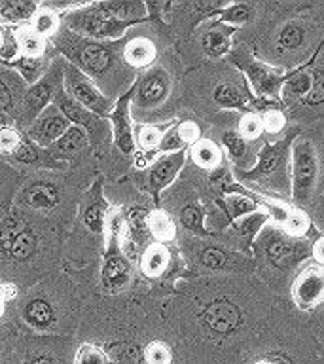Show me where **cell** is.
Wrapping results in <instances>:
<instances>
[{
	"mask_svg": "<svg viewBox=\"0 0 324 364\" xmlns=\"http://www.w3.org/2000/svg\"><path fill=\"white\" fill-rule=\"evenodd\" d=\"M279 298L254 275L198 277L182 289V340L227 351L271 313Z\"/></svg>",
	"mask_w": 324,
	"mask_h": 364,
	"instance_id": "cell-1",
	"label": "cell"
},
{
	"mask_svg": "<svg viewBox=\"0 0 324 364\" xmlns=\"http://www.w3.org/2000/svg\"><path fill=\"white\" fill-rule=\"evenodd\" d=\"M235 42L249 46L261 63L292 74L311 61L324 42L318 0H269L266 14L237 31Z\"/></svg>",
	"mask_w": 324,
	"mask_h": 364,
	"instance_id": "cell-2",
	"label": "cell"
},
{
	"mask_svg": "<svg viewBox=\"0 0 324 364\" xmlns=\"http://www.w3.org/2000/svg\"><path fill=\"white\" fill-rule=\"evenodd\" d=\"M227 353L232 364H324L307 317L288 300H277L271 313Z\"/></svg>",
	"mask_w": 324,
	"mask_h": 364,
	"instance_id": "cell-3",
	"label": "cell"
},
{
	"mask_svg": "<svg viewBox=\"0 0 324 364\" xmlns=\"http://www.w3.org/2000/svg\"><path fill=\"white\" fill-rule=\"evenodd\" d=\"M298 237L267 220L250 245L254 277L279 300H288L290 287L300 269L311 260L313 239Z\"/></svg>",
	"mask_w": 324,
	"mask_h": 364,
	"instance_id": "cell-4",
	"label": "cell"
},
{
	"mask_svg": "<svg viewBox=\"0 0 324 364\" xmlns=\"http://www.w3.org/2000/svg\"><path fill=\"white\" fill-rule=\"evenodd\" d=\"M192 102L201 122L222 112H250L254 110L256 97L244 74L230 59L199 65L192 76Z\"/></svg>",
	"mask_w": 324,
	"mask_h": 364,
	"instance_id": "cell-5",
	"label": "cell"
},
{
	"mask_svg": "<svg viewBox=\"0 0 324 364\" xmlns=\"http://www.w3.org/2000/svg\"><path fill=\"white\" fill-rule=\"evenodd\" d=\"M290 203L307 216L324 192V122L300 127L290 148Z\"/></svg>",
	"mask_w": 324,
	"mask_h": 364,
	"instance_id": "cell-6",
	"label": "cell"
},
{
	"mask_svg": "<svg viewBox=\"0 0 324 364\" xmlns=\"http://www.w3.org/2000/svg\"><path fill=\"white\" fill-rule=\"evenodd\" d=\"M300 127H290L283 136L266 141L258 152L254 167L247 173L233 175L235 182L249 192L275 201H288L292 198V178H290V148Z\"/></svg>",
	"mask_w": 324,
	"mask_h": 364,
	"instance_id": "cell-7",
	"label": "cell"
},
{
	"mask_svg": "<svg viewBox=\"0 0 324 364\" xmlns=\"http://www.w3.org/2000/svg\"><path fill=\"white\" fill-rule=\"evenodd\" d=\"M281 105L294 127L324 122V42L311 61L288 74L281 87Z\"/></svg>",
	"mask_w": 324,
	"mask_h": 364,
	"instance_id": "cell-8",
	"label": "cell"
},
{
	"mask_svg": "<svg viewBox=\"0 0 324 364\" xmlns=\"http://www.w3.org/2000/svg\"><path fill=\"white\" fill-rule=\"evenodd\" d=\"M188 264L199 277L254 275V260L249 250L230 241L224 233L190 237L184 245Z\"/></svg>",
	"mask_w": 324,
	"mask_h": 364,
	"instance_id": "cell-9",
	"label": "cell"
},
{
	"mask_svg": "<svg viewBox=\"0 0 324 364\" xmlns=\"http://www.w3.org/2000/svg\"><path fill=\"white\" fill-rule=\"evenodd\" d=\"M227 59L244 74V78L250 85V91L254 93L256 99L281 102V87L288 78V74L261 63L250 51L249 46L239 44V42H233V48Z\"/></svg>",
	"mask_w": 324,
	"mask_h": 364,
	"instance_id": "cell-10",
	"label": "cell"
},
{
	"mask_svg": "<svg viewBox=\"0 0 324 364\" xmlns=\"http://www.w3.org/2000/svg\"><path fill=\"white\" fill-rule=\"evenodd\" d=\"M235 34L237 31L226 23L218 21V17L199 25L192 36V50L199 65L226 59L235 42Z\"/></svg>",
	"mask_w": 324,
	"mask_h": 364,
	"instance_id": "cell-11",
	"label": "cell"
},
{
	"mask_svg": "<svg viewBox=\"0 0 324 364\" xmlns=\"http://www.w3.org/2000/svg\"><path fill=\"white\" fill-rule=\"evenodd\" d=\"M288 301L301 313L311 315L318 306L324 304V266L315 260H309L296 275L290 287Z\"/></svg>",
	"mask_w": 324,
	"mask_h": 364,
	"instance_id": "cell-12",
	"label": "cell"
},
{
	"mask_svg": "<svg viewBox=\"0 0 324 364\" xmlns=\"http://www.w3.org/2000/svg\"><path fill=\"white\" fill-rule=\"evenodd\" d=\"M65 85L74 101L82 105L85 110L97 116H110V107L108 99L97 90V85L85 76L78 67H74L70 63L65 65Z\"/></svg>",
	"mask_w": 324,
	"mask_h": 364,
	"instance_id": "cell-13",
	"label": "cell"
},
{
	"mask_svg": "<svg viewBox=\"0 0 324 364\" xmlns=\"http://www.w3.org/2000/svg\"><path fill=\"white\" fill-rule=\"evenodd\" d=\"M136 105L142 108H159L169 101L175 91V78L165 67L148 70L135 85Z\"/></svg>",
	"mask_w": 324,
	"mask_h": 364,
	"instance_id": "cell-14",
	"label": "cell"
},
{
	"mask_svg": "<svg viewBox=\"0 0 324 364\" xmlns=\"http://www.w3.org/2000/svg\"><path fill=\"white\" fill-rule=\"evenodd\" d=\"M186 150H178V152L165 154L152 165L150 175H148V184H150V192H152L156 207H159V193H161V190L175 181L176 175L180 173V169L186 164Z\"/></svg>",
	"mask_w": 324,
	"mask_h": 364,
	"instance_id": "cell-15",
	"label": "cell"
},
{
	"mask_svg": "<svg viewBox=\"0 0 324 364\" xmlns=\"http://www.w3.org/2000/svg\"><path fill=\"white\" fill-rule=\"evenodd\" d=\"M61 67L51 68V73L45 78H40L36 84L28 90L25 97V118L27 122H34L38 114L44 112V108L59 91V80H61Z\"/></svg>",
	"mask_w": 324,
	"mask_h": 364,
	"instance_id": "cell-16",
	"label": "cell"
},
{
	"mask_svg": "<svg viewBox=\"0 0 324 364\" xmlns=\"http://www.w3.org/2000/svg\"><path fill=\"white\" fill-rule=\"evenodd\" d=\"M269 0H243V2H227V6L220 11L218 21L226 23L235 31L254 25L267 10Z\"/></svg>",
	"mask_w": 324,
	"mask_h": 364,
	"instance_id": "cell-17",
	"label": "cell"
},
{
	"mask_svg": "<svg viewBox=\"0 0 324 364\" xmlns=\"http://www.w3.org/2000/svg\"><path fill=\"white\" fill-rule=\"evenodd\" d=\"M70 127V122H68L61 112L59 108L53 105L50 110H45L44 116H40L36 119V124L28 129V136L36 141L42 146H51L53 142L59 141L67 129Z\"/></svg>",
	"mask_w": 324,
	"mask_h": 364,
	"instance_id": "cell-18",
	"label": "cell"
},
{
	"mask_svg": "<svg viewBox=\"0 0 324 364\" xmlns=\"http://www.w3.org/2000/svg\"><path fill=\"white\" fill-rule=\"evenodd\" d=\"M175 364H232L230 363V353L215 349V347L205 346L199 341L182 340L178 343Z\"/></svg>",
	"mask_w": 324,
	"mask_h": 364,
	"instance_id": "cell-19",
	"label": "cell"
},
{
	"mask_svg": "<svg viewBox=\"0 0 324 364\" xmlns=\"http://www.w3.org/2000/svg\"><path fill=\"white\" fill-rule=\"evenodd\" d=\"M135 95V87H131L118 105L114 107L108 118L112 119L114 125V136H116V144L124 154H131L135 148V139H133V125L129 122V101L131 97Z\"/></svg>",
	"mask_w": 324,
	"mask_h": 364,
	"instance_id": "cell-20",
	"label": "cell"
},
{
	"mask_svg": "<svg viewBox=\"0 0 324 364\" xmlns=\"http://www.w3.org/2000/svg\"><path fill=\"white\" fill-rule=\"evenodd\" d=\"M190 164L195 169L215 171L222 165L230 164L226 154L222 150L220 142L209 135H203L195 144L190 146Z\"/></svg>",
	"mask_w": 324,
	"mask_h": 364,
	"instance_id": "cell-21",
	"label": "cell"
},
{
	"mask_svg": "<svg viewBox=\"0 0 324 364\" xmlns=\"http://www.w3.org/2000/svg\"><path fill=\"white\" fill-rule=\"evenodd\" d=\"M84 28L91 36L95 38H116L119 34H124V28L129 27V23L119 21L118 17L102 10L101 6H97L91 10V14L84 17Z\"/></svg>",
	"mask_w": 324,
	"mask_h": 364,
	"instance_id": "cell-22",
	"label": "cell"
},
{
	"mask_svg": "<svg viewBox=\"0 0 324 364\" xmlns=\"http://www.w3.org/2000/svg\"><path fill=\"white\" fill-rule=\"evenodd\" d=\"M74 63H78L80 67H84L90 73H102L112 65V53L108 48L102 44H93V42H85L74 48L72 51Z\"/></svg>",
	"mask_w": 324,
	"mask_h": 364,
	"instance_id": "cell-23",
	"label": "cell"
},
{
	"mask_svg": "<svg viewBox=\"0 0 324 364\" xmlns=\"http://www.w3.org/2000/svg\"><path fill=\"white\" fill-rule=\"evenodd\" d=\"M129 273V262L125 260V256L112 245L110 250H108L107 258H104V266H102V284H104V289H122L127 283Z\"/></svg>",
	"mask_w": 324,
	"mask_h": 364,
	"instance_id": "cell-24",
	"label": "cell"
},
{
	"mask_svg": "<svg viewBox=\"0 0 324 364\" xmlns=\"http://www.w3.org/2000/svg\"><path fill=\"white\" fill-rule=\"evenodd\" d=\"M53 102H55V107L59 108V112H61L70 124L78 125V127H85L90 133L95 131V118H93V114H91L90 110H85L82 105H78V102L74 101L70 95H67L65 91H57L55 97H53Z\"/></svg>",
	"mask_w": 324,
	"mask_h": 364,
	"instance_id": "cell-25",
	"label": "cell"
},
{
	"mask_svg": "<svg viewBox=\"0 0 324 364\" xmlns=\"http://www.w3.org/2000/svg\"><path fill=\"white\" fill-rule=\"evenodd\" d=\"M102 184L101 178L95 182V186L91 188L90 198H87V203L84 207V222L87 224L91 232L101 233L102 228H104V213H107V201L102 199Z\"/></svg>",
	"mask_w": 324,
	"mask_h": 364,
	"instance_id": "cell-26",
	"label": "cell"
},
{
	"mask_svg": "<svg viewBox=\"0 0 324 364\" xmlns=\"http://www.w3.org/2000/svg\"><path fill=\"white\" fill-rule=\"evenodd\" d=\"M176 353H178V346L163 338H153L142 347L144 364H175Z\"/></svg>",
	"mask_w": 324,
	"mask_h": 364,
	"instance_id": "cell-27",
	"label": "cell"
},
{
	"mask_svg": "<svg viewBox=\"0 0 324 364\" xmlns=\"http://www.w3.org/2000/svg\"><path fill=\"white\" fill-rule=\"evenodd\" d=\"M171 264V252L163 243L150 245L142 256L141 267L142 272L150 275V277H158L161 273L167 272V267Z\"/></svg>",
	"mask_w": 324,
	"mask_h": 364,
	"instance_id": "cell-28",
	"label": "cell"
},
{
	"mask_svg": "<svg viewBox=\"0 0 324 364\" xmlns=\"http://www.w3.org/2000/svg\"><path fill=\"white\" fill-rule=\"evenodd\" d=\"M261 125H264V133H266V141H275L279 136H283L286 131L292 127L288 124V118L283 110V105H275L269 107L267 110L260 112Z\"/></svg>",
	"mask_w": 324,
	"mask_h": 364,
	"instance_id": "cell-29",
	"label": "cell"
},
{
	"mask_svg": "<svg viewBox=\"0 0 324 364\" xmlns=\"http://www.w3.org/2000/svg\"><path fill=\"white\" fill-rule=\"evenodd\" d=\"M148 232L158 243H171L178 233L175 220L171 218L163 210H153L152 215L148 216Z\"/></svg>",
	"mask_w": 324,
	"mask_h": 364,
	"instance_id": "cell-30",
	"label": "cell"
},
{
	"mask_svg": "<svg viewBox=\"0 0 324 364\" xmlns=\"http://www.w3.org/2000/svg\"><path fill=\"white\" fill-rule=\"evenodd\" d=\"M99 6L108 14H112L114 17H118L119 21L129 23V25L146 19V4L142 2H104Z\"/></svg>",
	"mask_w": 324,
	"mask_h": 364,
	"instance_id": "cell-31",
	"label": "cell"
},
{
	"mask_svg": "<svg viewBox=\"0 0 324 364\" xmlns=\"http://www.w3.org/2000/svg\"><path fill=\"white\" fill-rule=\"evenodd\" d=\"M25 201L33 209H51L59 201V196H57L55 186H51L48 182H36L25 190Z\"/></svg>",
	"mask_w": 324,
	"mask_h": 364,
	"instance_id": "cell-32",
	"label": "cell"
},
{
	"mask_svg": "<svg viewBox=\"0 0 324 364\" xmlns=\"http://www.w3.org/2000/svg\"><path fill=\"white\" fill-rule=\"evenodd\" d=\"M25 321L36 330L50 328L53 323V309L45 300H33L25 307Z\"/></svg>",
	"mask_w": 324,
	"mask_h": 364,
	"instance_id": "cell-33",
	"label": "cell"
},
{
	"mask_svg": "<svg viewBox=\"0 0 324 364\" xmlns=\"http://www.w3.org/2000/svg\"><path fill=\"white\" fill-rule=\"evenodd\" d=\"M85 142H87L85 131L78 125H70L67 133L51 144V150L55 154H76L85 146Z\"/></svg>",
	"mask_w": 324,
	"mask_h": 364,
	"instance_id": "cell-34",
	"label": "cell"
},
{
	"mask_svg": "<svg viewBox=\"0 0 324 364\" xmlns=\"http://www.w3.org/2000/svg\"><path fill=\"white\" fill-rule=\"evenodd\" d=\"M125 59L136 68L148 67L156 59V46L148 40H135L127 46L125 50Z\"/></svg>",
	"mask_w": 324,
	"mask_h": 364,
	"instance_id": "cell-35",
	"label": "cell"
},
{
	"mask_svg": "<svg viewBox=\"0 0 324 364\" xmlns=\"http://www.w3.org/2000/svg\"><path fill=\"white\" fill-rule=\"evenodd\" d=\"M34 250H36V235H34L33 230H28V228L25 226L10 243V247H8V255H10L14 260H27V258H31V255H33Z\"/></svg>",
	"mask_w": 324,
	"mask_h": 364,
	"instance_id": "cell-36",
	"label": "cell"
},
{
	"mask_svg": "<svg viewBox=\"0 0 324 364\" xmlns=\"http://www.w3.org/2000/svg\"><path fill=\"white\" fill-rule=\"evenodd\" d=\"M171 125H153V124H144V125H139L136 127V142H139V146L142 150H158L159 144H161V139L163 135L167 133Z\"/></svg>",
	"mask_w": 324,
	"mask_h": 364,
	"instance_id": "cell-37",
	"label": "cell"
},
{
	"mask_svg": "<svg viewBox=\"0 0 324 364\" xmlns=\"http://www.w3.org/2000/svg\"><path fill=\"white\" fill-rule=\"evenodd\" d=\"M34 11H36V4L27 2V0H11V2L0 6V17L14 23L27 21L34 16Z\"/></svg>",
	"mask_w": 324,
	"mask_h": 364,
	"instance_id": "cell-38",
	"label": "cell"
},
{
	"mask_svg": "<svg viewBox=\"0 0 324 364\" xmlns=\"http://www.w3.org/2000/svg\"><path fill=\"white\" fill-rule=\"evenodd\" d=\"M11 67H16L17 70L21 73L23 78L27 80L28 84H31V82L36 84V82L42 78V73H44V61L34 55L17 57L16 61H11Z\"/></svg>",
	"mask_w": 324,
	"mask_h": 364,
	"instance_id": "cell-39",
	"label": "cell"
},
{
	"mask_svg": "<svg viewBox=\"0 0 324 364\" xmlns=\"http://www.w3.org/2000/svg\"><path fill=\"white\" fill-rule=\"evenodd\" d=\"M72 364H110L104 347L97 343H82L74 353Z\"/></svg>",
	"mask_w": 324,
	"mask_h": 364,
	"instance_id": "cell-40",
	"label": "cell"
},
{
	"mask_svg": "<svg viewBox=\"0 0 324 364\" xmlns=\"http://www.w3.org/2000/svg\"><path fill=\"white\" fill-rule=\"evenodd\" d=\"M307 324H309L313 338L317 341L318 351L324 357V304L318 306L311 315H307Z\"/></svg>",
	"mask_w": 324,
	"mask_h": 364,
	"instance_id": "cell-41",
	"label": "cell"
},
{
	"mask_svg": "<svg viewBox=\"0 0 324 364\" xmlns=\"http://www.w3.org/2000/svg\"><path fill=\"white\" fill-rule=\"evenodd\" d=\"M148 216H150V213L146 209H141V207H133L129 210L131 230L135 233V237H139L141 241L146 235H150V232H148Z\"/></svg>",
	"mask_w": 324,
	"mask_h": 364,
	"instance_id": "cell-42",
	"label": "cell"
},
{
	"mask_svg": "<svg viewBox=\"0 0 324 364\" xmlns=\"http://www.w3.org/2000/svg\"><path fill=\"white\" fill-rule=\"evenodd\" d=\"M23 228L25 226L19 222V218H16V216H8V218L0 224V247L4 250H8V247H10V243L14 241V237L21 232Z\"/></svg>",
	"mask_w": 324,
	"mask_h": 364,
	"instance_id": "cell-43",
	"label": "cell"
},
{
	"mask_svg": "<svg viewBox=\"0 0 324 364\" xmlns=\"http://www.w3.org/2000/svg\"><path fill=\"white\" fill-rule=\"evenodd\" d=\"M21 135L11 127H0V152L16 154L21 146Z\"/></svg>",
	"mask_w": 324,
	"mask_h": 364,
	"instance_id": "cell-44",
	"label": "cell"
},
{
	"mask_svg": "<svg viewBox=\"0 0 324 364\" xmlns=\"http://www.w3.org/2000/svg\"><path fill=\"white\" fill-rule=\"evenodd\" d=\"M23 364H65V360L50 351H28Z\"/></svg>",
	"mask_w": 324,
	"mask_h": 364,
	"instance_id": "cell-45",
	"label": "cell"
},
{
	"mask_svg": "<svg viewBox=\"0 0 324 364\" xmlns=\"http://www.w3.org/2000/svg\"><path fill=\"white\" fill-rule=\"evenodd\" d=\"M57 21L55 17L51 14H42V16L36 17V23H34V33L38 36H44V34H51L55 31Z\"/></svg>",
	"mask_w": 324,
	"mask_h": 364,
	"instance_id": "cell-46",
	"label": "cell"
},
{
	"mask_svg": "<svg viewBox=\"0 0 324 364\" xmlns=\"http://www.w3.org/2000/svg\"><path fill=\"white\" fill-rule=\"evenodd\" d=\"M309 218H311L315 230H317L320 235H324V192L323 196H320V199H318V203L315 205V209L309 213Z\"/></svg>",
	"mask_w": 324,
	"mask_h": 364,
	"instance_id": "cell-47",
	"label": "cell"
},
{
	"mask_svg": "<svg viewBox=\"0 0 324 364\" xmlns=\"http://www.w3.org/2000/svg\"><path fill=\"white\" fill-rule=\"evenodd\" d=\"M21 46L25 50L28 51V55H34V53H38L40 46H42V40L36 33H23L21 36Z\"/></svg>",
	"mask_w": 324,
	"mask_h": 364,
	"instance_id": "cell-48",
	"label": "cell"
},
{
	"mask_svg": "<svg viewBox=\"0 0 324 364\" xmlns=\"http://www.w3.org/2000/svg\"><path fill=\"white\" fill-rule=\"evenodd\" d=\"M36 156H38V154H36V150H34V148L25 141L21 142V146H19V150L16 152V158L19 159V161H25V164H31V161H34V159H36Z\"/></svg>",
	"mask_w": 324,
	"mask_h": 364,
	"instance_id": "cell-49",
	"label": "cell"
},
{
	"mask_svg": "<svg viewBox=\"0 0 324 364\" xmlns=\"http://www.w3.org/2000/svg\"><path fill=\"white\" fill-rule=\"evenodd\" d=\"M311 260L318 262L324 266V235L318 233L317 237L313 239V249H311Z\"/></svg>",
	"mask_w": 324,
	"mask_h": 364,
	"instance_id": "cell-50",
	"label": "cell"
},
{
	"mask_svg": "<svg viewBox=\"0 0 324 364\" xmlns=\"http://www.w3.org/2000/svg\"><path fill=\"white\" fill-rule=\"evenodd\" d=\"M11 102H14V99H11L10 90H8V85H6L4 82L0 80V112L10 110Z\"/></svg>",
	"mask_w": 324,
	"mask_h": 364,
	"instance_id": "cell-51",
	"label": "cell"
},
{
	"mask_svg": "<svg viewBox=\"0 0 324 364\" xmlns=\"http://www.w3.org/2000/svg\"><path fill=\"white\" fill-rule=\"evenodd\" d=\"M14 294H16V289L11 284L0 283V301L10 300V298H14Z\"/></svg>",
	"mask_w": 324,
	"mask_h": 364,
	"instance_id": "cell-52",
	"label": "cell"
},
{
	"mask_svg": "<svg viewBox=\"0 0 324 364\" xmlns=\"http://www.w3.org/2000/svg\"><path fill=\"white\" fill-rule=\"evenodd\" d=\"M0 364H8V363H6L4 357H0Z\"/></svg>",
	"mask_w": 324,
	"mask_h": 364,
	"instance_id": "cell-53",
	"label": "cell"
},
{
	"mask_svg": "<svg viewBox=\"0 0 324 364\" xmlns=\"http://www.w3.org/2000/svg\"><path fill=\"white\" fill-rule=\"evenodd\" d=\"M0 48H2V33H0Z\"/></svg>",
	"mask_w": 324,
	"mask_h": 364,
	"instance_id": "cell-54",
	"label": "cell"
},
{
	"mask_svg": "<svg viewBox=\"0 0 324 364\" xmlns=\"http://www.w3.org/2000/svg\"><path fill=\"white\" fill-rule=\"evenodd\" d=\"M0 304H2V301H0ZM0 311H2V306H0Z\"/></svg>",
	"mask_w": 324,
	"mask_h": 364,
	"instance_id": "cell-55",
	"label": "cell"
}]
</instances>
